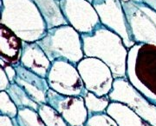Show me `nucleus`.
Masks as SVG:
<instances>
[{
  "mask_svg": "<svg viewBox=\"0 0 156 126\" xmlns=\"http://www.w3.org/2000/svg\"><path fill=\"white\" fill-rule=\"evenodd\" d=\"M0 24L10 28L24 42H37L48 31L34 0H1Z\"/></svg>",
  "mask_w": 156,
  "mask_h": 126,
  "instance_id": "obj_1",
  "label": "nucleus"
},
{
  "mask_svg": "<svg viewBox=\"0 0 156 126\" xmlns=\"http://www.w3.org/2000/svg\"><path fill=\"white\" fill-rule=\"evenodd\" d=\"M81 36L85 57L103 61L115 79L126 77L128 49L119 35L101 24L92 33Z\"/></svg>",
  "mask_w": 156,
  "mask_h": 126,
  "instance_id": "obj_2",
  "label": "nucleus"
},
{
  "mask_svg": "<svg viewBox=\"0 0 156 126\" xmlns=\"http://www.w3.org/2000/svg\"><path fill=\"white\" fill-rule=\"evenodd\" d=\"M126 78L156 105V45L135 44L128 50Z\"/></svg>",
  "mask_w": 156,
  "mask_h": 126,
  "instance_id": "obj_3",
  "label": "nucleus"
},
{
  "mask_svg": "<svg viewBox=\"0 0 156 126\" xmlns=\"http://www.w3.org/2000/svg\"><path fill=\"white\" fill-rule=\"evenodd\" d=\"M37 42L51 62L62 59L77 65L85 57L82 36L69 24L48 29L44 37Z\"/></svg>",
  "mask_w": 156,
  "mask_h": 126,
  "instance_id": "obj_4",
  "label": "nucleus"
},
{
  "mask_svg": "<svg viewBox=\"0 0 156 126\" xmlns=\"http://www.w3.org/2000/svg\"><path fill=\"white\" fill-rule=\"evenodd\" d=\"M129 33L134 44L156 45V11L145 4L128 0L122 2Z\"/></svg>",
  "mask_w": 156,
  "mask_h": 126,
  "instance_id": "obj_5",
  "label": "nucleus"
},
{
  "mask_svg": "<svg viewBox=\"0 0 156 126\" xmlns=\"http://www.w3.org/2000/svg\"><path fill=\"white\" fill-rule=\"evenodd\" d=\"M108 97L113 102L126 104L151 125L156 126V105L136 90L126 77L115 79Z\"/></svg>",
  "mask_w": 156,
  "mask_h": 126,
  "instance_id": "obj_6",
  "label": "nucleus"
},
{
  "mask_svg": "<svg viewBox=\"0 0 156 126\" xmlns=\"http://www.w3.org/2000/svg\"><path fill=\"white\" fill-rule=\"evenodd\" d=\"M47 81L50 89L65 96L83 97L87 91L76 65L62 59L52 62Z\"/></svg>",
  "mask_w": 156,
  "mask_h": 126,
  "instance_id": "obj_7",
  "label": "nucleus"
},
{
  "mask_svg": "<svg viewBox=\"0 0 156 126\" xmlns=\"http://www.w3.org/2000/svg\"><path fill=\"white\" fill-rule=\"evenodd\" d=\"M76 67L86 90L98 97L108 96L115 78L110 68L103 61L96 57H85Z\"/></svg>",
  "mask_w": 156,
  "mask_h": 126,
  "instance_id": "obj_8",
  "label": "nucleus"
},
{
  "mask_svg": "<svg viewBox=\"0 0 156 126\" xmlns=\"http://www.w3.org/2000/svg\"><path fill=\"white\" fill-rule=\"evenodd\" d=\"M59 3L69 25L81 35L92 33L101 24L97 11L88 0H60Z\"/></svg>",
  "mask_w": 156,
  "mask_h": 126,
  "instance_id": "obj_9",
  "label": "nucleus"
},
{
  "mask_svg": "<svg viewBox=\"0 0 156 126\" xmlns=\"http://www.w3.org/2000/svg\"><path fill=\"white\" fill-rule=\"evenodd\" d=\"M93 6L99 15L102 25L119 35L128 50L134 46L135 44L130 37L122 0H96L93 3Z\"/></svg>",
  "mask_w": 156,
  "mask_h": 126,
  "instance_id": "obj_10",
  "label": "nucleus"
},
{
  "mask_svg": "<svg viewBox=\"0 0 156 126\" xmlns=\"http://www.w3.org/2000/svg\"><path fill=\"white\" fill-rule=\"evenodd\" d=\"M47 104L57 110L70 126H84L89 118L83 97L65 96L50 89Z\"/></svg>",
  "mask_w": 156,
  "mask_h": 126,
  "instance_id": "obj_11",
  "label": "nucleus"
},
{
  "mask_svg": "<svg viewBox=\"0 0 156 126\" xmlns=\"http://www.w3.org/2000/svg\"><path fill=\"white\" fill-rule=\"evenodd\" d=\"M17 71L16 82L26 91L30 98L38 104H47V94L50 85L47 78L42 77L20 64L15 66Z\"/></svg>",
  "mask_w": 156,
  "mask_h": 126,
  "instance_id": "obj_12",
  "label": "nucleus"
},
{
  "mask_svg": "<svg viewBox=\"0 0 156 126\" xmlns=\"http://www.w3.org/2000/svg\"><path fill=\"white\" fill-rule=\"evenodd\" d=\"M20 65L42 77L47 78L52 62L37 42L23 41Z\"/></svg>",
  "mask_w": 156,
  "mask_h": 126,
  "instance_id": "obj_13",
  "label": "nucleus"
},
{
  "mask_svg": "<svg viewBox=\"0 0 156 126\" xmlns=\"http://www.w3.org/2000/svg\"><path fill=\"white\" fill-rule=\"evenodd\" d=\"M23 40L10 28L0 24V59L16 66L20 64Z\"/></svg>",
  "mask_w": 156,
  "mask_h": 126,
  "instance_id": "obj_14",
  "label": "nucleus"
},
{
  "mask_svg": "<svg viewBox=\"0 0 156 126\" xmlns=\"http://www.w3.org/2000/svg\"><path fill=\"white\" fill-rule=\"evenodd\" d=\"M106 112L116 121L119 126H153L122 103L111 101Z\"/></svg>",
  "mask_w": 156,
  "mask_h": 126,
  "instance_id": "obj_15",
  "label": "nucleus"
},
{
  "mask_svg": "<svg viewBox=\"0 0 156 126\" xmlns=\"http://www.w3.org/2000/svg\"><path fill=\"white\" fill-rule=\"evenodd\" d=\"M44 19L48 29L69 24L63 16L60 3L56 0H34Z\"/></svg>",
  "mask_w": 156,
  "mask_h": 126,
  "instance_id": "obj_16",
  "label": "nucleus"
},
{
  "mask_svg": "<svg viewBox=\"0 0 156 126\" xmlns=\"http://www.w3.org/2000/svg\"><path fill=\"white\" fill-rule=\"evenodd\" d=\"M6 91L10 95L13 102L16 104L18 110L30 108L37 111L38 110L40 104L30 98V97L26 93V91L21 86H19L17 83H11V86L7 89Z\"/></svg>",
  "mask_w": 156,
  "mask_h": 126,
  "instance_id": "obj_17",
  "label": "nucleus"
},
{
  "mask_svg": "<svg viewBox=\"0 0 156 126\" xmlns=\"http://www.w3.org/2000/svg\"><path fill=\"white\" fill-rule=\"evenodd\" d=\"M83 97L85 101L86 108L88 110L89 117L98 113L106 112L107 109L111 102L108 96L98 97L93 92L89 91L88 90Z\"/></svg>",
  "mask_w": 156,
  "mask_h": 126,
  "instance_id": "obj_18",
  "label": "nucleus"
},
{
  "mask_svg": "<svg viewBox=\"0 0 156 126\" xmlns=\"http://www.w3.org/2000/svg\"><path fill=\"white\" fill-rule=\"evenodd\" d=\"M37 112L46 126H70L62 116L50 104H40Z\"/></svg>",
  "mask_w": 156,
  "mask_h": 126,
  "instance_id": "obj_19",
  "label": "nucleus"
},
{
  "mask_svg": "<svg viewBox=\"0 0 156 126\" xmlns=\"http://www.w3.org/2000/svg\"><path fill=\"white\" fill-rule=\"evenodd\" d=\"M16 118L19 126H46L38 112L30 108L19 109Z\"/></svg>",
  "mask_w": 156,
  "mask_h": 126,
  "instance_id": "obj_20",
  "label": "nucleus"
},
{
  "mask_svg": "<svg viewBox=\"0 0 156 126\" xmlns=\"http://www.w3.org/2000/svg\"><path fill=\"white\" fill-rule=\"evenodd\" d=\"M18 108L6 91H0V115L14 118L17 116Z\"/></svg>",
  "mask_w": 156,
  "mask_h": 126,
  "instance_id": "obj_21",
  "label": "nucleus"
},
{
  "mask_svg": "<svg viewBox=\"0 0 156 126\" xmlns=\"http://www.w3.org/2000/svg\"><path fill=\"white\" fill-rule=\"evenodd\" d=\"M84 126H119L117 122L107 112L89 117Z\"/></svg>",
  "mask_w": 156,
  "mask_h": 126,
  "instance_id": "obj_22",
  "label": "nucleus"
},
{
  "mask_svg": "<svg viewBox=\"0 0 156 126\" xmlns=\"http://www.w3.org/2000/svg\"><path fill=\"white\" fill-rule=\"evenodd\" d=\"M0 66L2 68H4V70L5 71V73L8 76V78L10 79V82L11 83H14L16 82V77H17V71L15 66L10 65L8 63H6L4 60L0 59Z\"/></svg>",
  "mask_w": 156,
  "mask_h": 126,
  "instance_id": "obj_23",
  "label": "nucleus"
},
{
  "mask_svg": "<svg viewBox=\"0 0 156 126\" xmlns=\"http://www.w3.org/2000/svg\"><path fill=\"white\" fill-rule=\"evenodd\" d=\"M11 83L10 82V79L8 78V76L4 70L0 66V91H7V89L11 86Z\"/></svg>",
  "mask_w": 156,
  "mask_h": 126,
  "instance_id": "obj_24",
  "label": "nucleus"
},
{
  "mask_svg": "<svg viewBox=\"0 0 156 126\" xmlns=\"http://www.w3.org/2000/svg\"><path fill=\"white\" fill-rule=\"evenodd\" d=\"M0 126H15L12 118L8 116L0 115Z\"/></svg>",
  "mask_w": 156,
  "mask_h": 126,
  "instance_id": "obj_25",
  "label": "nucleus"
},
{
  "mask_svg": "<svg viewBox=\"0 0 156 126\" xmlns=\"http://www.w3.org/2000/svg\"><path fill=\"white\" fill-rule=\"evenodd\" d=\"M133 1L145 4V5L150 6L151 8H153L154 10L156 11V0H133Z\"/></svg>",
  "mask_w": 156,
  "mask_h": 126,
  "instance_id": "obj_26",
  "label": "nucleus"
},
{
  "mask_svg": "<svg viewBox=\"0 0 156 126\" xmlns=\"http://www.w3.org/2000/svg\"><path fill=\"white\" fill-rule=\"evenodd\" d=\"M12 120H13V122H14V124H15V126H19V124H18V123H17V118H16V117L12 118Z\"/></svg>",
  "mask_w": 156,
  "mask_h": 126,
  "instance_id": "obj_27",
  "label": "nucleus"
},
{
  "mask_svg": "<svg viewBox=\"0 0 156 126\" xmlns=\"http://www.w3.org/2000/svg\"><path fill=\"white\" fill-rule=\"evenodd\" d=\"M88 1H89L90 3H92V4H93V3H94L95 1H96V0H88Z\"/></svg>",
  "mask_w": 156,
  "mask_h": 126,
  "instance_id": "obj_28",
  "label": "nucleus"
},
{
  "mask_svg": "<svg viewBox=\"0 0 156 126\" xmlns=\"http://www.w3.org/2000/svg\"><path fill=\"white\" fill-rule=\"evenodd\" d=\"M122 2H127V1H128V0H122Z\"/></svg>",
  "mask_w": 156,
  "mask_h": 126,
  "instance_id": "obj_29",
  "label": "nucleus"
},
{
  "mask_svg": "<svg viewBox=\"0 0 156 126\" xmlns=\"http://www.w3.org/2000/svg\"><path fill=\"white\" fill-rule=\"evenodd\" d=\"M56 1H58V2H59V1H60V0H56Z\"/></svg>",
  "mask_w": 156,
  "mask_h": 126,
  "instance_id": "obj_30",
  "label": "nucleus"
}]
</instances>
